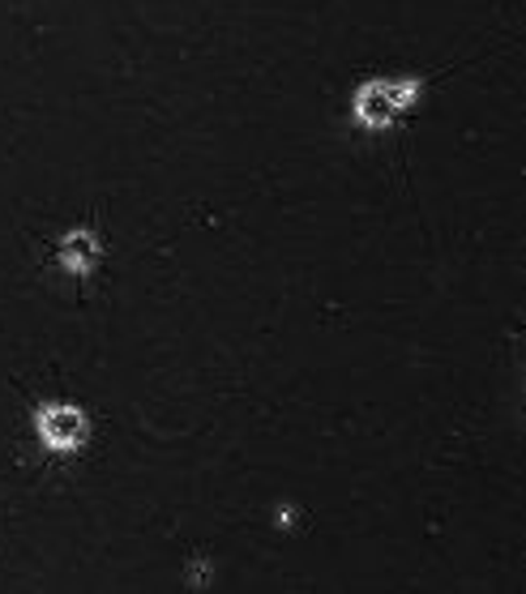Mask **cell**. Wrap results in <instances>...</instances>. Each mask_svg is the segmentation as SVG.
Instances as JSON below:
<instances>
[{
	"label": "cell",
	"instance_id": "6da1fadb",
	"mask_svg": "<svg viewBox=\"0 0 526 594\" xmlns=\"http://www.w3.org/2000/svg\"><path fill=\"white\" fill-rule=\"evenodd\" d=\"M423 95V82L416 78H372L356 91V120L364 129H390L403 111H411Z\"/></svg>",
	"mask_w": 526,
	"mask_h": 594
},
{
	"label": "cell",
	"instance_id": "7a4b0ae2",
	"mask_svg": "<svg viewBox=\"0 0 526 594\" xmlns=\"http://www.w3.org/2000/svg\"><path fill=\"white\" fill-rule=\"evenodd\" d=\"M35 432L56 453H73V449L86 441L91 424H86L82 406H73V402H48V406L35 411Z\"/></svg>",
	"mask_w": 526,
	"mask_h": 594
},
{
	"label": "cell",
	"instance_id": "3957f363",
	"mask_svg": "<svg viewBox=\"0 0 526 594\" xmlns=\"http://www.w3.org/2000/svg\"><path fill=\"white\" fill-rule=\"evenodd\" d=\"M99 257H104V240H99L91 227H73V231H64V240L56 245L60 270H64V274H77V278H86V274L99 265Z\"/></svg>",
	"mask_w": 526,
	"mask_h": 594
}]
</instances>
